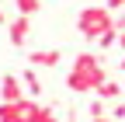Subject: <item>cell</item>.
<instances>
[{"instance_id": "cell-1", "label": "cell", "mask_w": 125, "mask_h": 122, "mask_svg": "<svg viewBox=\"0 0 125 122\" xmlns=\"http://www.w3.org/2000/svg\"><path fill=\"white\" fill-rule=\"evenodd\" d=\"M104 80H108L104 63H101V56H94V52H80L73 59V70L66 73V87L76 91V94H94Z\"/></svg>"}, {"instance_id": "cell-2", "label": "cell", "mask_w": 125, "mask_h": 122, "mask_svg": "<svg viewBox=\"0 0 125 122\" xmlns=\"http://www.w3.org/2000/svg\"><path fill=\"white\" fill-rule=\"evenodd\" d=\"M76 28L87 42H97V35H104L111 28V11L108 7H83L80 18H76Z\"/></svg>"}, {"instance_id": "cell-3", "label": "cell", "mask_w": 125, "mask_h": 122, "mask_svg": "<svg viewBox=\"0 0 125 122\" xmlns=\"http://www.w3.org/2000/svg\"><path fill=\"white\" fill-rule=\"evenodd\" d=\"M0 98H4V101H21V98H24V84H21V77L4 73V80H0Z\"/></svg>"}, {"instance_id": "cell-4", "label": "cell", "mask_w": 125, "mask_h": 122, "mask_svg": "<svg viewBox=\"0 0 125 122\" xmlns=\"http://www.w3.org/2000/svg\"><path fill=\"white\" fill-rule=\"evenodd\" d=\"M28 32H31V18L18 14V18L10 21V45H24L28 42Z\"/></svg>"}, {"instance_id": "cell-5", "label": "cell", "mask_w": 125, "mask_h": 122, "mask_svg": "<svg viewBox=\"0 0 125 122\" xmlns=\"http://www.w3.org/2000/svg\"><path fill=\"white\" fill-rule=\"evenodd\" d=\"M59 59H62L59 49H35V52L28 56V63L31 66H59Z\"/></svg>"}, {"instance_id": "cell-6", "label": "cell", "mask_w": 125, "mask_h": 122, "mask_svg": "<svg viewBox=\"0 0 125 122\" xmlns=\"http://www.w3.org/2000/svg\"><path fill=\"white\" fill-rule=\"evenodd\" d=\"M94 98H101V101H115V98H122V84H118V80H104L97 91H94Z\"/></svg>"}, {"instance_id": "cell-7", "label": "cell", "mask_w": 125, "mask_h": 122, "mask_svg": "<svg viewBox=\"0 0 125 122\" xmlns=\"http://www.w3.org/2000/svg\"><path fill=\"white\" fill-rule=\"evenodd\" d=\"M21 84H24V91H28L31 98H38V94H42V80H38V73H35V70H24V73H21Z\"/></svg>"}, {"instance_id": "cell-8", "label": "cell", "mask_w": 125, "mask_h": 122, "mask_svg": "<svg viewBox=\"0 0 125 122\" xmlns=\"http://www.w3.org/2000/svg\"><path fill=\"white\" fill-rule=\"evenodd\" d=\"M0 122H18V101H0Z\"/></svg>"}, {"instance_id": "cell-9", "label": "cell", "mask_w": 125, "mask_h": 122, "mask_svg": "<svg viewBox=\"0 0 125 122\" xmlns=\"http://www.w3.org/2000/svg\"><path fill=\"white\" fill-rule=\"evenodd\" d=\"M14 4H18V11L24 14V18H31V14L42 11V0H14Z\"/></svg>"}, {"instance_id": "cell-10", "label": "cell", "mask_w": 125, "mask_h": 122, "mask_svg": "<svg viewBox=\"0 0 125 122\" xmlns=\"http://www.w3.org/2000/svg\"><path fill=\"white\" fill-rule=\"evenodd\" d=\"M115 42H118V32H115V28H108L104 35H97V45H101V49H111Z\"/></svg>"}, {"instance_id": "cell-11", "label": "cell", "mask_w": 125, "mask_h": 122, "mask_svg": "<svg viewBox=\"0 0 125 122\" xmlns=\"http://www.w3.org/2000/svg\"><path fill=\"white\" fill-rule=\"evenodd\" d=\"M108 119H115V122H125V101H115L111 105V115Z\"/></svg>"}, {"instance_id": "cell-12", "label": "cell", "mask_w": 125, "mask_h": 122, "mask_svg": "<svg viewBox=\"0 0 125 122\" xmlns=\"http://www.w3.org/2000/svg\"><path fill=\"white\" fill-rule=\"evenodd\" d=\"M104 112H108V108H104V101H101V98H94V101H90V119H101Z\"/></svg>"}, {"instance_id": "cell-13", "label": "cell", "mask_w": 125, "mask_h": 122, "mask_svg": "<svg viewBox=\"0 0 125 122\" xmlns=\"http://www.w3.org/2000/svg\"><path fill=\"white\" fill-rule=\"evenodd\" d=\"M104 7H108V11H125V0H108Z\"/></svg>"}, {"instance_id": "cell-14", "label": "cell", "mask_w": 125, "mask_h": 122, "mask_svg": "<svg viewBox=\"0 0 125 122\" xmlns=\"http://www.w3.org/2000/svg\"><path fill=\"white\" fill-rule=\"evenodd\" d=\"M118 45H122V52H125V32H118Z\"/></svg>"}, {"instance_id": "cell-15", "label": "cell", "mask_w": 125, "mask_h": 122, "mask_svg": "<svg viewBox=\"0 0 125 122\" xmlns=\"http://www.w3.org/2000/svg\"><path fill=\"white\" fill-rule=\"evenodd\" d=\"M90 122H115V119H108V115H101V119H90Z\"/></svg>"}, {"instance_id": "cell-16", "label": "cell", "mask_w": 125, "mask_h": 122, "mask_svg": "<svg viewBox=\"0 0 125 122\" xmlns=\"http://www.w3.org/2000/svg\"><path fill=\"white\" fill-rule=\"evenodd\" d=\"M122 73H125V56H122Z\"/></svg>"}, {"instance_id": "cell-17", "label": "cell", "mask_w": 125, "mask_h": 122, "mask_svg": "<svg viewBox=\"0 0 125 122\" xmlns=\"http://www.w3.org/2000/svg\"><path fill=\"white\" fill-rule=\"evenodd\" d=\"M0 24H4V11H0Z\"/></svg>"}, {"instance_id": "cell-18", "label": "cell", "mask_w": 125, "mask_h": 122, "mask_svg": "<svg viewBox=\"0 0 125 122\" xmlns=\"http://www.w3.org/2000/svg\"><path fill=\"white\" fill-rule=\"evenodd\" d=\"M122 87H125V80H122Z\"/></svg>"}]
</instances>
